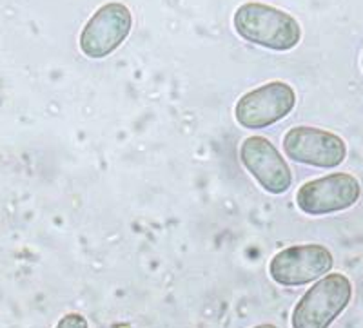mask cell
<instances>
[{
  "mask_svg": "<svg viewBox=\"0 0 363 328\" xmlns=\"http://www.w3.org/2000/svg\"><path fill=\"white\" fill-rule=\"evenodd\" d=\"M296 106V93L285 82H269L249 91L235 106V118L244 129L260 131L271 128Z\"/></svg>",
  "mask_w": 363,
  "mask_h": 328,
  "instance_id": "cell-4",
  "label": "cell"
},
{
  "mask_svg": "<svg viewBox=\"0 0 363 328\" xmlns=\"http://www.w3.org/2000/svg\"><path fill=\"white\" fill-rule=\"evenodd\" d=\"M281 149L289 160L318 169H335L347 158V144L342 136L309 125H298L285 132Z\"/></svg>",
  "mask_w": 363,
  "mask_h": 328,
  "instance_id": "cell-6",
  "label": "cell"
},
{
  "mask_svg": "<svg viewBox=\"0 0 363 328\" xmlns=\"http://www.w3.org/2000/svg\"><path fill=\"white\" fill-rule=\"evenodd\" d=\"M236 33L272 51H291L301 40V28L289 13L262 2H245L233 18Z\"/></svg>",
  "mask_w": 363,
  "mask_h": 328,
  "instance_id": "cell-1",
  "label": "cell"
},
{
  "mask_svg": "<svg viewBox=\"0 0 363 328\" xmlns=\"http://www.w3.org/2000/svg\"><path fill=\"white\" fill-rule=\"evenodd\" d=\"M55 328H89V323H87V319L82 314L71 312V314H66L62 319L58 321Z\"/></svg>",
  "mask_w": 363,
  "mask_h": 328,
  "instance_id": "cell-9",
  "label": "cell"
},
{
  "mask_svg": "<svg viewBox=\"0 0 363 328\" xmlns=\"http://www.w3.org/2000/svg\"><path fill=\"white\" fill-rule=\"evenodd\" d=\"M362 67H363V58H362Z\"/></svg>",
  "mask_w": 363,
  "mask_h": 328,
  "instance_id": "cell-11",
  "label": "cell"
},
{
  "mask_svg": "<svg viewBox=\"0 0 363 328\" xmlns=\"http://www.w3.org/2000/svg\"><path fill=\"white\" fill-rule=\"evenodd\" d=\"M255 328H278V327L272 323H264V324H256Z\"/></svg>",
  "mask_w": 363,
  "mask_h": 328,
  "instance_id": "cell-10",
  "label": "cell"
},
{
  "mask_svg": "<svg viewBox=\"0 0 363 328\" xmlns=\"http://www.w3.org/2000/svg\"><path fill=\"white\" fill-rule=\"evenodd\" d=\"M133 15L122 2L100 6L80 33V50L89 58H106L128 38Z\"/></svg>",
  "mask_w": 363,
  "mask_h": 328,
  "instance_id": "cell-8",
  "label": "cell"
},
{
  "mask_svg": "<svg viewBox=\"0 0 363 328\" xmlns=\"http://www.w3.org/2000/svg\"><path fill=\"white\" fill-rule=\"evenodd\" d=\"M362 196L358 178L349 173H333L306 181L296 191V205L309 216L342 213L356 205Z\"/></svg>",
  "mask_w": 363,
  "mask_h": 328,
  "instance_id": "cell-5",
  "label": "cell"
},
{
  "mask_svg": "<svg viewBox=\"0 0 363 328\" xmlns=\"http://www.w3.org/2000/svg\"><path fill=\"white\" fill-rule=\"evenodd\" d=\"M352 300V283L342 272H329L320 278L294 305L291 327L329 328Z\"/></svg>",
  "mask_w": 363,
  "mask_h": 328,
  "instance_id": "cell-2",
  "label": "cell"
},
{
  "mask_svg": "<svg viewBox=\"0 0 363 328\" xmlns=\"http://www.w3.org/2000/svg\"><path fill=\"white\" fill-rule=\"evenodd\" d=\"M335 265L333 252L320 243L287 247L269 261V276L281 287H303L329 274Z\"/></svg>",
  "mask_w": 363,
  "mask_h": 328,
  "instance_id": "cell-3",
  "label": "cell"
},
{
  "mask_svg": "<svg viewBox=\"0 0 363 328\" xmlns=\"http://www.w3.org/2000/svg\"><path fill=\"white\" fill-rule=\"evenodd\" d=\"M240 162L265 193L280 196L293 185V171L277 145L265 136H249L240 145Z\"/></svg>",
  "mask_w": 363,
  "mask_h": 328,
  "instance_id": "cell-7",
  "label": "cell"
}]
</instances>
